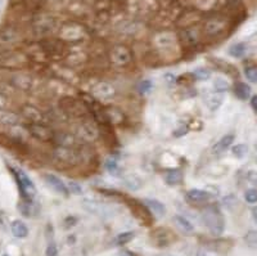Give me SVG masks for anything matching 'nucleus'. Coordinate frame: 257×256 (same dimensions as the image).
Returning a JSON list of instances; mask_svg holds the SVG:
<instances>
[{
	"instance_id": "obj_31",
	"label": "nucleus",
	"mask_w": 257,
	"mask_h": 256,
	"mask_svg": "<svg viewBox=\"0 0 257 256\" xmlns=\"http://www.w3.org/2000/svg\"><path fill=\"white\" fill-rule=\"evenodd\" d=\"M213 86L216 88L217 92H225V90H228V89L230 88V85L228 84V81H225L224 79L215 80V82H213Z\"/></svg>"
},
{
	"instance_id": "obj_10",
	"label": "nucleus",
	"mask_w": 257,
	"mask_h": 256,
	"mask_svg": "<svg viewBox=\"0 0 257 256\" xmlns=\"http://www.w3.org/2000/svg\"><path fill=\"white\" fill-rule=\"evenodd\" d=\"M185 197L191 202H204V201H208L212 194L204 190H191L187 192Z\"/></svg>"
},
{
	"instance_id": "obj_12",
	"label": "nucleus",
	"mask_w": 257,
	"mask_h": 256,
	"mask_svg": "<svg viewBox=\"0 0 257 256\" xmlns=\"http://www.w3.org/2000/svg\"><path fill=\"white\" fill-rule=\"evenodd\" d=\"M18 210L23 216H26V218H32V216H36L39 212V207L35 205L34 199H32V201L25 199L23 202H21L18 205Z\"/></svg>"
},
{
	"instance_id": "obj_33",
	"label": "nucleus",
	"mask_w": 257,
	"mask_h": 256,
	"mask_svg": "<svg viewBox=\"0 0 257 256\" xmlns=\"http://www.w3.org/2000/svg\"><path fill=\"white\" fill-rule=\"evenodd\" d=\"M245 198L248 203H256L257 202V192L256 190H248L247 192L245 193Z\"/></svg>"
},
{
	"instance_id": "obj_24",
	"label": "nucleus",
	"mask_w": 257,
	"mask_h": 256,
	"mask_svg": "<svg viewBox=\"0 0 257 256\" xmlns=\"http://www.w3.org/2000/svg\"><path fill=\"white\" fill-rule=\"evenodd\" d=\"M207 106L211 108V110H216L221 106L223 103V95L219 94V93H215V94H210L206 98Z\"/></svg>"
},
{
	"instance_id": "obj_13",
	"label": "nucleus",
	"mask_w": 257,
	"mask_h": 256,
	"mask_svg": "<svg viewBox=\"0 0 257 256\" xmlns=\"http://www.w3.org/2000/svg\"><path fill=\"white\" fill-rule=\"evenodd\" d=\"M19 40V34L14 29H5L0 31V45L13 44Z\"/></svg>"
},
{
	"instance_id": "obj_1",
	"label": "nucleus",
	"mask_w": 257,
	"mask_h": 256,
	"mask_svg": "<svg viewBox=\"0 0 257 256\" xmlns=\"http://www.w3.org/2000/svg\"><path fill=\"white\" fill-rule=\"evenodd\" d=\"M202 220H203L204 225L208 229L212 236L215 237H220L221 234L224 233V229H225V219H224L223 214L216 207H207L206 210H203L202 212Z\"/></svg>"
},
{
	"instance_id": "obj_15",
	"label": "nucleus",
	"mask_w": 257,
	"mask_h": 256,
	"mask_svg": "<svg viewBox=\"0 0 257 256\" xmlns=\"http://www.w3.org/2000/svg\"><path fill=\"white\" fill-rule=\"evenodd\" d=\"M12 81L16 88L23 89V90H28L32 86V79L30 76L25 75V73H19V75L13 76Z\"/></svg>"
},
{
	"instance_id": "obj_17",
	"label": "nucleus",
	"mask_w": 257,
	"mask_h": 256,
	"mask_svg": "<svg viewBox=\"0 0 257 256\" xmlns=\"http://www.w3.org/2000/svg\"><path fill=\"white\" fill-rule=\"evenodd\" d=\"M173 220H174V223L176 224V227L179 228L180 231L185 232V233H192V232L194 231V227H193V224H192L188 219L184 218V216L175 215L173 218Z\"/></svg>"
},
{
	"instance_id": "obj_14",
	"label": "nucleus",
	"mask_w": 257,
	"mask_h": 256,
	"mask_svg": "<svg viewBox=\"0 0 257 256\" xmlns=\"http://www.w3.org/2000/svg\"><path fill=\"white\" fill-rule=\"evenodd\" d=\"M10 229H12L13 236L16 238H26L28 236V228L27 225L23 223L22 220H14L10 225Z\"/></svg>"
},
{
	"instance_id": "obj_8",
	"label": "nucleus",
	"mask_w": 257,
	"mask_h": 256,
	"mask_svg": "<svg viewBox=\"0 0 257 256\" xmlns=\"http://www.w3.org/2000/svg\"><path fill=\"white\" fill-rule=\"evenodd\" d=\"M143 202H144V206H147V209L151 211V214L154 218L160 219L166 214V207H165V205H163L161 201H158V199L145 198Z\"/></svg>"
},
{
	"instance_id": "obj_18",
	"label": "nucleus",
	"mask_w": 257,
	"mask_h": 256,
	"mask_svg": "<svg viewBox=\"0 0 257 256\" xmlns=\"http://www.w3.org/2000/svg\"><path fill=\"white\" fill-rule=\"evenodd\" d=\"M235 95L238 97L239 99L242 101H246L251 97V88L246 84V82H238L237 85H235Z\"/></svg>"
},
{
	"instance_id": "obj_7",
	"label": "nucleus",
	"mask_w": 257,
	"mask_h": 256,
	"mask_svg": "<svg viewBox=\"0 0 257 256\" xmlns=\"http://www.w3.org/2000/svg\"><path fill=\"white\" fill-rule=\"evenodd\" d=\"M44 179H45V183L51 187L52 190H53L56 193H58V194H61V196H64V197L68 196L69 194L67 186L63 183V182L61 181L60 178L57 177V175L45 174Z\"/></svg>"
},
{
	"instance_id": "obj_22",
	"label": "nucleus",
	"mask_w": 257,
	"mask_h": 256,
	"mask_svg": "<svg viewBox=\"0 0 257 256\" xmlns=\"http://www.w3.org/2000/svg\"><path fill=\"white\" fill-rule=\"evenodd\" d=\"M154 236V241H156V244L158 245V246H167V245L170 244V233L166 231H162V229H160V231H156L153 233Z\"/></svg>"
},
{
	"instance_id": "obj_23",
	"label": "nucleus",
	"mask_w": 257,
	"mask_h": 256,
	"mask_svg": "<svg viewBox=\"0 0 257 256\" xmlns=\"http://www.w3.org/2000/svg\"><path fill=\"white\" fill-rule=\"evenodd\" d=\"M135 237L134 232H124V233L117 234L115 237V244L119 245V246H125L126 244L131 242Z\"/></svg>"
},
{
	"instance_id": "obj_39",
	"label": "nucleus",
	"mask_w": 257,
	"mask_h": 256,
	"mask_svg": "<svg viewBox=\"0 0 257 256\" xmlns=\"http://www.w3.org/2000/svg\"><path fill=\"white\" fill-rule=\"evenodd\" d=\"M256 102H257V97H256V95H254V97L251 98V107H252V110H254V112H256V111H257Z\"/></svg>"
},
{
	"instance_id": "obj_11",
	"label": "nucleus",
	"mask_w": 257,
	"mask_h": 256,
	"mask_svg": "<svg viewBox=\"0 0 257 256\" xmlns=\"http://www.w3.org/2000/svg\"><path fill=\"white\" fill-rule=\"evenodd\" d=\"M93 94L98 98H108L115 94V89L108 82H99L93 88Z\"/></svg>"
},
{
	"instance_id": "obj_6",
	"label": "nucleus",
	"mask_w": 257,
	"mask_h": 256,
	"mask_svg": "<svg viewBox=\"0 0 257 256\" xmlns=\"http://www.w3.org/2000/svg\"><path fill=\"white\" fill-rule=\"evenodd\" d=\"M30 134L34 138L43 140V142H48V140H52L54 138L53 130L49 129L45 125H40V124H32L30 127Z\"/></svg>"
},
{
	"instance_id": "obj_2",
	"label": "nucleus",
	"mask_w": 257,
	"mask_h": 256,
	"mask_svg": "<svg viewBox=\"0 0 257 256\" xmlns=\"http://www.w3.org/2000/svg\"><path fill=\"white\" fill-rule=\"evenodd\" d=\"M12 173L16 177L17 184H18V188L21 191V194H22L23 199H28V201H32L38 193V190H36V186H35L34 182L30 179L25 171L21 170V169L12 168Z\"/></svg>"
},
{
	"instance_id": "obj_26",
	"label": "nucleus",
	"mask_w": 257,
	"mask_h": 256,
	"mask_svg": "<svg viewBox=\"0 0 257 256\" xmlns=\"http://www.w3.org/2000/svg\"><path fill=\"white\" fill-rule=\"evenodd\" d=\"M183 40L185 41L187 45H194L198 43V32L193 31V30H188V31L183 32Z\"/></svg>"
},
{
	"instance_id": "obj_25",
	"label": "nucleus",
	"mask_w": 257,
	"mask_h": 256,
	"mask_svg": "<svg viewBox=\"0 0 257 256\" xmlns=\"http://www.w3.org/2000/svg\"><path fill=\"white\" fill-rule=\"evenodd\" d=\"M224 29V23L219 22V21H210L204 26V30L208 35H216L221 30Z\"/></svg>"
},
{
	"instance_id": "obj_19",
	"label": "nucleus",
	"mask_w": 257,
	"mask_h": 256,
	"mask_svg": "<svg viewBox=\"0 0 257 256\" xmlns=\"http://www.w3.org/2000/svg\"><path fill=\"white\" fill-rule=\"evenodd\" d=\"M165 181L169 186H179L183 183V173L180 170H171L166 174Z\"/></svg>"
},
{
	"instance_id": "obj_41",
	"label": "nucleus",
	"mask_w": 257,
	"mask_h": 256,
	"mask_svg": "<svg viewBox=\"0 0 257 256\" xmlns=\"http://www.w3.org/2000/svg\"><path fill=\"white\" fill-rule=\"evenodd\" d=\"M160 256H171V255H160Z\"/></svg>"
},
{
	"instance_id": "obj_29",
	"label": "nucleus",
	"mask_w": 257,
	"mask_h": 256,
	"mask_svg": "<svg viewBox=\"0 0 257 256\" xmlns=\"http://www.w3.org/2000/svg\"><path fill=\"white\" fill-rule=\"evenodd\" d=\"M245 75L246 77L248 79V81H251L252 84H256L257 82V70L256 67L252 66V67H247L245 70Z\"/></svg>"
},
{
	"instance_id": "obj_5",
	"label": "nucleus",
	"mask_w": 257,
	"mask_h": 256,
	"mask_svg": "<svg viewBox=\"0 0 257 256\" xmlns=\"http://www.w3.org/2000/svg\"><path fill=\"white\" fill-rule=\"evenodd\" d=\"M77 133L80 134L81 138L86 140H95L99 135V130H98L97 125L91 121H85L81 123L77 128Z\"/></svg>"
},
{
	"instance_id": "obj_42",
	"label": "nucleus",
	"mask_w": 257,
	"mask_h": 256,
	"mask_svg": "<svg viewBox=\"0 0 257 256\" xmlns=\"http://www.w3.org/2000/svg\"><path fill=\"white\" fill-rule=\"evenodd\" d=\"M3 256H9V255H6V254H4V255Z\"/></svg>"
},
{
	"instance_id": "obj_4",
	"label": "nucleus",
	"mask_w": 257,
	"mask_h": 256,
	"mask_svg": "<svg viewBox=\"0 0 257 256\" xmlns=\"http://www.w3.org/2000/svg\"><path fill=\"white\" fill-rule=\"evenodd\" d=\"M131 60V53L126 47H116L111 51V61L117 66H125Z\"/></svg>"
},
{
	"instance_id": "obj_3",
	"label": "nucleus",
	"mask_w": 257,
	"mask_h": 256,
	"mask_svg": "<svg viewBox=\"0 0 257 256\" xmlns=\"http://www.w3.org/2000/svg\"><path fill=\"white\" fill-rule=\"evenodd\" d=\"M28 64V60L23 53L14 51L0 53V67L3 68H22Z\"/></svg>"
},
{
	"instance_id": "obj_38",
	"label": "nucleus",
	"mask_w": 257,
	"mask_h": 256,
	"mask_svg": "<svg viewBox=\"0 0 257 256\" xmlns=\"http://www.w3.org/2000/svg\"><path fill=\"white\" fill-rule=\"evenodd\" d=\"M6 103H8V102H6L5 97L0 94V110H4V108L6 107Z\"/></svg>"
},
{
	"instance_id": "obj_9",
	"label": "nucleus",
	"mask_w": 257,
	"mask_h": 256,
	"mask_svg": "<svg viewBox=\"0 0 257 256\" xmlns=\"http://www.w3.org/2000/svg\"><path fill=\"white\" fill-rule=\"evenodd\" d=\"M234 139L235 138L233 134H226V135H224L223 138H220V140H217V142L213 144L212 153H215V155H219V153H223V152H225L226 149L232 146L233 142H234Z\"/></svg>"
},
{
	"instance_id": "obj_32",
	"label": "nucleus",
	"mask_w": 257,
	"mask_h": 256,
	"mask_svg": "<svg viewBox=\"0 0 257 256\" xmlns=\"http://www.w3.org/2000/svg\"><path fill=\"white\" fill-rule=\"evenodd\" d=\"M126 186L130 187L131 190H138L141 187V182L136 177H128L126 178Z\"/></svg>"
},
{
	"instance_id": "obj_27",
	"label": "nucleus",
	"mask_w": 257,
	"mask_h": 256,
	"mask_svg": "<svg viewBox=\"0 0 257 256\" xmlns=\"http://www.w3.org/2000/svg\"><path fill=\"white\" fill-rule=\"evenodd\" d=\"M233 156L237 158H243L247 156L248 153V147L246 144H238V146H234L232 149Z\"/></svg>"
},
{
	"instance_id": "obj_35",
	"label": "nucleus",
	"mask_w": 257,
	"mask_h": 256,
	"mask_svg": "<svg viewBox=\"0 0 257 256\" xmlns=\"http://www.w3.org/2000/svg\"><path fill=\"white\" fill-rule=\"evenodd\" d=\"M67 188H68V192L73 193V194H82L81 186H78L77 183H69Z\"/></svg>"
},
{
	"instance_id": "obj_20",
	"label": "nucleus",
	"mask_w": 257,
	"mask_h": 256,
	"mask_svg": "<svg viewBox=\"0 0 257 256\" xmlns=\"http://www.w3.org/2000/svg\"><path fill=\"white\" fill-rule=\"evenodd\" d=\"M23 116H25L26 119H28L30 121H32L34 124L39 123V121L41 120L40 111L36 110L35 107H31V106H26V107L23 108Z\"/></svg>"
},
{
	"instance_id": "obj_34",
	"label": "nucleus",
	"mask_w": 257,
	"mask_h": 256,
	"mask_svg": "<svg viewBox=\"0 0 257 256\" xmlns=\"http://www.w3.org/2000/svg\"><path fill=\"white\" fill-rule=\"evenodd\" d=\"M246 242H247L248 246H251V247H256V232H250V233L246 234V237H245Z\"/></svg>"
},
{
	"instance_id": "obj_40",
	"label": "nucleus",
	"mask_w": 257,
	"mask_h": 256,
	"mask_svg": "<svg viewBox=\"0 0 257 256\" xmlns=\"http://www.w3.org/2000/svg\"><path fill=\"white\" fill-rule=\"evenodd\" d=\"M120 256H134V254L128 250H123L121 253H120Z\"/></svg>"
},
{
	"instance_id": "obj_16",
	"label": "nucleus",
	"mask_w": 257,
	"mask_h": 256,
	"mask_svg": "<svg viewBox=\"0 0 257 256\" xmlns=\"http://www.w3.org/2000/svg\"><path fill=\"white\" fill-rule=\"evenodd\" d=\"M19 121V117L14 112L10 111L0 110V124L6 125V127H14Z\"/></svg>"
},
{
	"instance_id": "obj_37",
	"label": "nucleus",
	"mask_w": 257,
	"mask_h": 256,
	"mask_svg": "<svg viewBox=\"0 0 257 256\" xmlns=\"http://www.w3.org/2000/svg\"><path fill=\"white\" fill-rule=\"evenodd\" d=\"M107 169L110 170L111 174H115V173H117V171H119V166H117L116 161H108V162H107Z\"/></svg>"
},
{
	"instance_id": "obj_28",
	"label": "nucleus",
	"mask_w": 257,
	"mask_h": 256,
	"mask_svg": "<svg viewBox=\"0 0 257 256\" xmlns=\"http://www.w3.org/2000/svg\"><path fill=\"white\" fill-rule=\"evenodd\" d=\"M138 89H139V93H140V94L147 95L152 92V89H153V84H152L151 80H143V81L139 84Z\"/></svg>"
},
{
	"instance_id": "obj_21",
	"label": "nucleus",
	"mask_w": 257,
	"mask_h": 256,
	"mask_svg": "<svg viewBox=\"0 0 257 256\" xmlns=\"http://www.w3.org/2000/svg\"><path fill=\"white\" fill-rule=\"evenodd\" d=\"M247 53V44L245 43H237L229 48V54L234 58H242Z\"/></svg>"
},
{
	"instance_id": "obj_36",
	"label": "nucleus",
	"mask_w": 257,
	"mask_h": 256,
	"mask_svg": "<svg viewBox=\"0 0 257 256\" xmlns=\"http://www.w3.org/2000/svg\"><path fill=\"white\" fill-rule=\"evenodd\" d=\"M58 255V249L54 242H51L47 247V256H57Z\"/></svg>"
},
{
	"instance_id": "obj_30",
	"label": "nucleus",
	"mask_w": 257,
	"mask_h": 256,
	"mask_svg": "<svg viewBox=\"0 0 257 256\" xmlns=\"http://www.w3.org/2000/svg\"><path fill=\"white\" fill-rule=\"evenodd\" d=\"M195 79L198 80H207L211 77V71L207 70V68H197V70L193 72Z\"/></svg>"
}]
</instances>
